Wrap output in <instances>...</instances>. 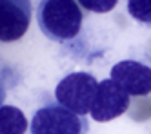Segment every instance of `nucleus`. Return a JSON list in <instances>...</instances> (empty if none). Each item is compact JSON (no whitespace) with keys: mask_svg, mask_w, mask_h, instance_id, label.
<instances>
[{"mask_svg":"<svg viewBox=\"0 0 151 134\" xmlns=\"http://www.w3.org/2000/svg\"><path fill=\"white\" fill-rule=\"evenodd\" d=\"M84 11L75 0H46L37 4V24L51 42L66 43L82 31Z\"/></svg>","mask_w":151,"mask_h":134,"instance_id":"nucleus-1","label":"nucleus"},{"mask_svg":"<svg viewBox=\"0 0 151 134\" xmlns=\"http://www.w3.org/2000/svg\"><path fill=\"white\" fill-rule=\"evenodd\" d=\"M96 89H99V82L91 73L86 71L69 73L57 83L55 100L57 103L66 107L71 113L86 116L93 105Z\"/></svg>","mask_w":151,"mask_h":134,"instance_id":"nucleus-2","label":"nucleus"},{"mask_svg":"<svg viewBox=\"0 0 151 134\" xmlns=\"http://www.w3.org/2000/svg\"><path fill=\"white\" fill-rule=\"evenodd\" d=\"M88 127L86 116L75 114L51 100L33 114L29 134H86Z\"/></svg>","mask_w":151,"mask_h":134,"instance_id":"nucleus-3","label":"nucleus"},{"mask_svg":"<svg viewBox=\"0 0 151 134\" xmlns=\"http://www.w3.org/2000/svg\"><path fill=\"white\" fill-rule=\"evenodd\" d=\"M131 102V96L122 91L111 78L99 82V89L89 109V114L95 121H111L118 116H122Z\"/></svg>","mask_w":151,"mask_h":134,"instance_id":"nucleus-4","label":"nucleus"},{"mask_svg":"<svg viewBox=\"0 0 151 134\" xmlns=\"http://www.w3.org/2000/svg\"><path fill=\"white\" fill-rule=\"evenodd\" d=\"M111 80L129 96L151 93V67L137 60H122L111 67Z\"/></svg>","mask_w":151,"mask_h":134,"instance_id":"nucleus-5","label":"nucleus"},{"mask_svg":"<svg viewBox=\"0 0 151 134\" xmlns=\"http://www.w3.org/2000/svg\"><path fill=\"white\" fill-rule=\"evenodd\" d=\"M31 22V2L27 0H0V42L20 40Z\"/></svg>","mask_w":151,"mask_h":134,"instance_id":"nucleus-6","label":"nucleus"},{"mask_svg":"<svg viewBox=\"0 0 151 134\" xmlns=\"http://www.w3.org/2000/svg\"><path fill=\"white\" fill-rule=\"evenodd\" d=\"M27 130L26 114L15 105H4L0 109V134H24Z\"/></svg>","mask_w":151,"mask_h":134,"instance_id":"nucleus-7","label":"nucleus"},{"mask_svg":"<svg viewBox=\"0 0 151 134\" xmlns=\"http://www.w3.org/2000/svg\"><path fill=\"white\" fill-rule=\"evenodd\" d=\"M127 13L140 24L151 26V0H133L127 2Z\"/></svg>","mask_w":151,"mask_h":134,"instance_id":"nucleus-8","label":"nucleus"},{"mask_svg":"<svg viewBox=\"0 0 151 134\" xmlns=\"http://www.w3.org/2000/svg\"><path fill=\"white\" fill-rule=\"evenodd\" d=\"M78 4H80V7L89 9L93 13H107V11H111L116 6L115 0H111V2H78Z\"/></svg>","mask_w":151,"mask_h":134,"instance_id":"nucleus-9","label":"nucleus"},{"mask_svg":"<svg viewBox=\"0 0 151 134\" xmlns=\"http://www.w3.org/2000/svg\"><path fill=\"white\" fill-rule=\"evenodd\" d=\"M6 94H7V87L2 80V76H0V109L4 107V102H6Z\"/></svg>","mask_w":151,"mask_h":134,"instance_id":"nucleus-10","label":"nucleus"}]
</instances>
